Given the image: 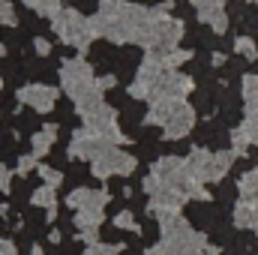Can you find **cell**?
<instances>
[{
    "label": "cell",
    "instance_id": "8fae6325",
    "mask_svg": "<svg viewBox=\"0 0 258 255\" xmlns=\"http://www.w3.org/2000/svg\"><path fill=\"white\" fill-rule=\"evenodd\" d=\"M120 210H123V201H120V198H114V201L105 204V216H117Z\"/></svg>",
    "mask_w": 258,
    "mask_h": 255
},
{
    "label": "cell",
    "instance_id": "e0dca14e",
    "mask_svg": "<svg viewBox=\"0 0 258 255\" xmlns=\"http://www.w3.org/2000/svg\"><path fill=\"white\" fill-rule=\"evenodd\" d=\"M120 255H141V252H138V249L132 246V249H123V252H120Z\"/></svg>",
    "mask_w": 258,
    "mask_h": 255
},
{
    "label": "cell",
    "instance_id": "ba28073f",
    "mask_svg": "<svg viewBox=\"0 0 258 255\" xmlns=\"http://www.w3.org/2000/svg\"><path fill=\"white\" fill-rule=\"evenodd\" d=\"M48 162H51V168H66V150L63 147H54L48 153Z\"/></svg>",
    "mask_w": 258,
    "mask_h": 255
},
{
    "label": "cell",
    "instance_id": "30bf717a",
    "mask_svg": "<svg viewBox=\"0 0 258 255\" xmlns=\"http://www.w3.org/2000/svg\"><path fill=\"white\" fill-rule=\"evenodd\" d=\"M18 126H21V132H33V129L39 126V120H36V114H21Z\"/></svg>",
    "mask_w": 258,
    "mask_h": 255
},
{
    "label": "cell",
    "instance_id": "7a4b0ae2",
    "mask_svg": "<svg viewBox=\"0 0 258 255\" xmlns=\"http://www.w3.org/2000/svg\"><path fill=\"white\" fill-rule=\"evenodd\" d=\"M138 60H141V51L135 48V45H129V48H123L120 51V57H117V78L120 81H129L132 75H135V69H138Z\"/></svg>",
    "mask_w": 258,
    "mask_h": 255
},
{
    "label": "cell",
    "instance_id": "52a82bcc",
    "mask_svg": "<svg viewBox=\"0 0 258 255\" xmlns=\"http://www.w3.org/2000/svg\"><path fill=\"white\" fill-rule=\"evenodd\" d=\"M102 240H108V243H117V240H123V234H120V228L117 225H102Z\"/></svg>",
    "mask_w": 258,
    "mask_h": 255
},
{
    "label": "cell",
    "instance_id": "2e32d148",
    "mask_svg": "<svg viewBox=\"0 0 258 255\" xmlns=\"http://www.w3.org/2000/svg\"><path fill=\"white\" fill-rule=\"evenodd\" d=\"M0 255H15V249L12 246H0Z\"/></svg>",
    "mask_w": 258,
    "mask_h": 255
},
{
    "label": "cell",
    "instance_id": "5bb4252c",
    "mask_svg": "<svg viewBox=\"0 0 258 255\" xmlns=\"http://www.w3.org/2000/svg\"><path fill=\"white\" fill-rule=\"evenodd\" d=\"M246 168H252V159H243V162H237V165H234V174H240V171H246Z\"/></svg>",
    "mask_w": 258,
    "mask_h": 255
},
{
    "label": "cell",
    "instance_id": "277c9868",
    "mask_svg": "<svg viewBox=\"0 0 258 255\" xmlns=\"http://www.w3.org/2000/svg\"><path fill=\"white\" fill-rule=\"evenodd\" d=\"M213 195H216L219 207L225 204V210H231V207H234V201H237V186H234V183H228V180H225V183H216V186H213Z\"/></svg>",
    "mask_w": 258,
    "mask_h": 255
},
{
    "label": "cell",
    "instance_id": "7c38bea8",
    "mask_svg": "<svg viewBox=\"0 0 258 255\" xmlns=\"http://www.w3.org/2000/svg\"><path fill=\"white\" fill-rule=\"evenodd\" d=\"M75 9H81V12H93L96 9V0H69Z\"/></svg>",
    "mask_w": 258,
    "mask_h": 255
},
{
    "label": "cell",
    "instance_id": "5b68a950",
    "mask_svg": "<svg viewBox=\"0 0 258 255\" xmlns=\"http://www.w3.org/2000/svg\"><path fill=\"white\" fill-rule=\"evenodd\" d=\"M159 237H162V225H159L156 219H144V237H141L144 246H153Z\"/></svg>",
    "mask_w": 258,
    "mask_h": 255
},
{
    "label": "cell",
    "instance_id": "ac0fdd59",
    "mask_svg": "<svg viewBox=\"0 0 258 255\" xmlns=\"http://www.w3.org/2000/svg\"><path fill=\"white\" fill-rule=\"evenodd\" d=\"M255 72H258V60H255Z\"/></svg>",
    "mask_w": 258,
    "mask_h": 255
},
{
    "label": "cell",
    "instance_id": "4fadbf2b",
    "mask_svg": "<svg viewBox=\"0 0 258 255\" xmlns=\"http://www.w3.org/2000/svg\"><path fill=\"white\" fill-rule=\"evenodd\" d=\"M108 189L114 192V195H117V192H123V180H120V177H111V180H108Z\"/></svg>",
    "mask_w": 258,
    "mask_h": 255
},
{
    "label": "cell",
    "instance_id": "8992f818",
    "mask_svg": "<svg viewBox=\"0 0 258 255\" xmlns=\"http://www.w3.org/2000/svg\"><path fill=\"white\" fill-rule=\"evenodd\" d=\"M105 102H108V105H123V108H126L129 96H126V90H123V87H114V90H108V93H105Z\"/></svg>",
    "mask_w": 258,
    "mask_h": 255
},
{
    "label": "cell",
    "instance_id": "3957f363",
    "mask_svg": "<svg viewBox=\"0 0 258 255\" xmlns=\"http://www.w3.org/2000/svg\"><path fill=\"white\" fill-rule=\"evenodd\" d=\"M186 216H189V222H192L195 228H207V222H210V216H213V210H210V204H186Z\"/></svg>",
    "mask_w": 258,
    "mask_h": 255
},
{
    "label": "cell",
    "instance_id": "6da1fadb",
    "mask_svg": "<svg viewBox=\"0 0 258 255\" xmlns=\"http://www.w3.org/2000/svg\"><path fill=\"white\" fill-rule=\"evenodd\" d=\"M90 63L96 72H114L117 60H114V45L111 42H93V51H90Z\"/></svg>",
    "mask_w": 258,
    "mask_h": 255
},
{
    "label": "cell",
    "instance_id": "9c48e42d",
    "mask_svg": "<svg viewBox=\"0 0 258 255\" xmlns=\"http://www.w3.org/2000/svg\"><path fill=\"white\" fill-rule=\"evenodd\" d=\"M186 150H189L186 141H168V144H165V153H168V156H183Z\"/></svg>",
    "mask_w": 258,
    "mask_h": 255
},
{
    "label": "cell",
    "instance_id": "9a60e30c",
    "mask_svg": "<svg viewBox=\"0 0 258 255\" xmlns=\"http://www.w3.org/2000/svg\"><path fill=\"white\" fill-rule=\"evenodd\" d=\"M225 255H249V252H246V249H243V246H234V249H231V252H225Z\"/></svg>",
    "mask_w": 258,
    "mask_h": 255
}]
</instances>
